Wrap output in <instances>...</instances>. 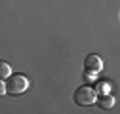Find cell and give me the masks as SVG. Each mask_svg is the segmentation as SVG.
I'll use <instances>...</instances> for the list:
<instances>
[{"label":"cell","instance_id":"cell-1","mask_svg":"<svg viewBox=\"0 0 120 114\" xmlns=\"http://www.w3.org/2000/svg\"><path fill=\"white\" fill-rule=\"evenodd\" d=\"M29 89V78L25 74H10L6 78V93L8 95H21Z\"/></svg>","mask_w":120,"mask_h":114},{"label":"cell","instance_id":"cell-2","mask_svg":"<svg viewBox=\"0 0 120 114\" xmlns=\"http://www.w3.org/2000/svg\"><path fill=\"white\" fill-rule=\"evenodd\" d=\"M95 89L92 88V86H80V88L74 91V103L80 105V107H90L95 103Z\"/></svg>","mask_w":120,"mask_h":114},{"label":"cell","instance_id":"cell-3","mask_svg":"<svg viewBox=\"0 0 120 114\" xmlns=\"http://www.w3.org/2000/svg\"><path fill=\"white\" fill-rule=\"evenodd\" d=\"M103 68V59L97 53H88L84 59V70H92V72H99Z\"/></svg>","mask_w":120,"mask_h":114},{"label":"cell","instance_id":"cell-4","mask_svg":"<svg viewBox=\"0 0 120 114\" xmlns=\"http://www.w3.org/2000/svg\"><path fill=\"white\" fill-rule=\"evenodd\" d=\"M95 103H97L101 108L109 110V108H112V107H114V97H112L111 93H97Z\"/></svg>","mask_w":120,"mask_h":114},{"label":"cell","instance_id":"cell-5","mask_svg":"<svg viewBox=\"0 0 120 114\" xmlns=\"http://www.w3.org/2000/svg\"><path fill=\"white\" fill-rule=\"evenodd\" d=\"M94 89H95V93H111V82L109 80H97Z\"/></svg>","mask_w":120,"mask_h":114},{"label":"cell","instance_id":"cell-6","mask_svg":"<svg viewBox=\"0 0 120 114\" xmlns=\"http://www.w3.org/2000/svg\"><path fill=\"white\" fill-rule=\"evenodd\" d=\"M10 74H11V67H10L6 61H0V78L6 80Z\"/></svg>","mask_w":120,"mask_h":114},{"label":"cell","instance_id":"cell-7","mask_svg":"<svg viewBox=\"0 0 120 114\" xmlns=\"http://www.w3.org/2000/svg\"><path fill=\"white\" fill-rule=\"evenodd\" d=\"M97 76V72H92V70H84V80L86 82H94Z\"/></svg>","mask_w":120,"mask_h":114},{"label":"cell","instance_id":"cell-8","mask_svg":"<svg viewBox=\"0 0 120 114\" xmlns=\"http://www.w3.org/2000/svg\"><path fill=\"white\" fill-rule=\"evenodd\" d=\"M2 95H6V82L0 78V97H2Z\"/></svg>","mask_w":120,"mask_h":114}]
</instances>
